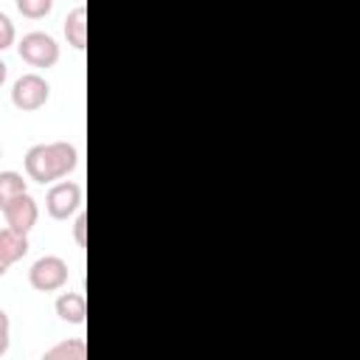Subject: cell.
Segmentation results:
<instances>
[{"label": "cell", "instance_id": "obj_1", "mask_svg": "<svg viewBox=\"0 0 360 360\" xmlns=\"http://www.w3.org/2000/svg\"><path fill=\"white\" fill-rule=\"evenodd\" d=\"M79 163V152L68 141H53V143H37L25 152V174L37 183H53L65 174H70Z\"/></svg>", "mask_w": 360, "mask_h": 360}, {"label": "cell", "instance_id": "obj_2", "mask_svg": "<svg viewBox=\"0 0 360 360\" xmlns=\"http://www.w3.org/2000/svg\"><path fill=\"white\" fill-rule=\"evenodd\" d=\"M17 53L22 62H28L31 68H53L59 62V45L51 34L45 31H31L20 39Z\"/></svg>", "mask_w": 360, "mask_h": 360}, {"label": "cell", "instance_id": "obj_3", "mask_svg": "<svg viewBox=\"0 0 360 360\" xmlns=\"http://www.w3.org/2000/svg\"><path fill=\"white\" fill-rule=\"evenodd\" d=\"M48 96H51V84L39 73H22L11 87V104L20 112H34L45 107Z\"/></svg>", "mask_w": 360, "mask_h": 360}, {"label": "cell", "instance_id": "obj_4", "mask_svg": "<svg viewBox=\"0 0 360 360\" xmlns=\"http://www.w3.org/2000/svg\"><path fill=\"white\" fill-rule=\"evenodd\" d=\"M28 284L37 292H53L68 284V262L59 256H39L28 270Z\"/></svg>", "mask_w": 360, "mask_h": 360}, {"label": "cell", "instance_id": "obj_5", "mask_svg": "<svg viewBox=\"0 0 360 360\" xmlns=\"http://www.w3.org/2000/svg\"><path fill=\"white\" fill-rule=\"evenodd\" d=\"M45 208L53 219H68L70 214H76L82 208V186L70 183V180L53 183L45 194Z\"/></svg>", "mask_w": 360, "mask_h": 360}, {"label": "cell", "instance_id": "obj_6", "mask_svg": "<svg viewBox=\"0 0 360 360\" xmlns=\"http://www.w3.org/2000/svg\"><path fill=\"white\" fill-rule=\"evenodd\" d=\"M3 217H6V228L11 231H20V233H28L37 219H39V208H37V200L31 194H22L17 200H11L6 208H3Z\"/></svg>", "mask_w": 360, "mask_h": 360}, {"label": "cell", "instance_id": "obj_7", "mask_svg": "<svg viewBox=\"0 0 360 360\" xmlns=\"http://www.w3.org/2000/svg\"><path fill=\"white\" fill-rule=\"evenodd\" d=\"M56 315L65 321V323H84V315H87V301L84 295L79 292H62L53 304Z\"/></svg>", "mask_w": 360, "mask_h": 360}, {"label": "cell", "instance_id": "obj_8", "mask_svg": "<svg viewBox=\"0 0 360 360\" xmlns=\"http://www.w3.org/2000/svg\"><path fill=\"white\" fill-rule=\"evenodd\" d=\"M25 253H28V233L3 228V231H0V259H3L6 264H14V262H20Z\"/></svg>", "mask_w": 360, "mask_h": 360}, {"label": "cell", "instance_id": "obj_9", "mask_svg": "<svg viewBox=\"0 0 360 360\" xmlns=\"http://www.w3.org/2000/svg\"><path fill=\"white\" fill-rule=\"evenodd\" d=\"M65 37H68V45H73L76 51L87 45V6H76L65 17Z\"/></svg>", "mask_w": 360, "mask_h": 360}, {"label": "cell", "instance_id": "obj_10", "mask_svg": "<svg viewBox=\"0 0 360 360\" xmlns=\"http://www.w3.org/2000/svg\"><path fill=\"white\" fill-rule=\"evenodd\" d=\"M42 360H87V346L82 338H68V340L51 346L42 354Z\"/></svg>", "mask_w": 360, "mask_h": 360}, {"label": "cell", "instance_id": "obj_11", "mask_svg": "<svg viewBox=\"0 0 360 360\" xmlns=\"http://www.w3.org/2000/svg\"><path fill=\"white\" fill-rule=\"evenodd\" d=\"M22 194H28V186H25L22 174H17V172H0V211L11 200H17Z\"/></svg>", "mask_w": 360, "mask_h": 360}, {"label": "cell", "instance_id": "obj_12", "mask_svg": "<svg viewBox=\"0 0 360 360\" xmlns=\"http://www.w3.org/2000/svg\"><path fill=\"white\" fill-rule=\"evenodd\" d=\"M17 8L22 17H31V20H39L51 11V0H17Z\"/></svg>", "mask_w": 360, "mask_h": 360}, {"label": "cell", "instance_id": "obj_13", "mask_svg": "<svg viewBox=\"0 0 360 360\" xmlns=\"http://www.w3.org/2000/svg\"><path fill=\"white\" fill-rule=\"evenodd\" d=\"M14 37H17L14 22L8 20V14H3V11H0V51L11 48V45H14Z\"/></svg>", "mask_w": 360, "mask_h": 360}, {"label": "cell", "instance_id": "obj_14", "mask_svg": "<svg viewBox=\"0 0 360 360\" xmlns=\"http://www.w3.org/2000/svg\"><path fill=\"white\" fill-rule=\"evenodd\" d=\"M8 332H11V323H8V315H6V309H0V357L8 352V343H11V338H8Z\"/></svg>", "mask_w": 360, "mask_h": 360}, {"label": "cell", "instance_id": "obj_15", "mask_svg": "<svg viewBox=\"0 0 360 360\" xmlns=\"http://www.w3.org/2000/svg\"><path fill=\"white\" fill-rule=\"evenodd\" d=\"M84 225H87V217L79 214V219H76V225H73V236H76L79 245H84Z\"/></svg>", "mask_w": 360, "mask_h": 360}, {"label": "cell", "instance_id": "obj_16", "mask_svg": "<svg viewBox=\"0 0 360 360\" xmlns=\"http://www.w3.org/2000/svg\"><path fill=\"white\" fill-rule=\"evenodd\" d=\"M6 76H8V65H6L3 59H0V84L6 82Z\"/></svg>", "mask_w": 360, "mask_h": 360}, {"label": "cell", "instance_id": "obj_17", "mask_svg": "<svg viewBox=\"0 0 360 360\" xmlns=\"http://www.w3.org/2000/svg\"><path fill=\"white\" fill-rule=\"evenodd\" d=\"M6 270H8V264H6V262H3V259H0V278H3V276H6Z\"/></svg>", "mask_w": 360, "mask_h": 360}, {"label": "cell", "instance_id": "obj_18", "mask_svg": "<svg viewBox=\"0 0 360 360\" xmlns=\"http://www.w3.org/2000/svg\"><path fill=\"white\" fill-rule=\"evenodd\" d=\"M0 155H3V149H0Z\"/></svg>", "mask_w": 360, "mask_h": 360}]
</instances>
